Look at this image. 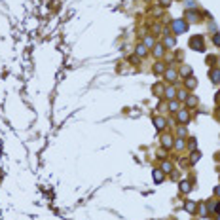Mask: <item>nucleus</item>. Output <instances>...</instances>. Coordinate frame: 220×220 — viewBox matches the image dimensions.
Instances as JSON below:
<instances>
[{
    "label": "nucleus",
    "mask_w": 220,
    "mask_h": 220,
    "mask_svg": "<svg viewBox=\"0 0 220 220\" xmlns=\"http://www.w3.org/2000/svg\"><path fill=\"white\" fill-rule=\"evenodd\" d=\"M161 141H163V148H171V146L175 144V142H173V139H171V137H163Z\"/></svg>",
    "instance_id": "9"
},
{
    "label": "nucleus",
    "mask_w": 220,
    "mask_h": 220,
    "mask_svg": "<svg viewBox=\"0 0 220 220\" xmlns=\"http://www.w3.org/2000/svg\"><path fill=\"white\" fill-rule=\"evenodd\" d=\"M165 46H167V47H173V46H175V38L165 36Z\"/></svg>",
    "instance_id": "13"
},
{
    "label": "nucleus",
    "mask_w": 220,
    "mask_h": 220,
    "mask_svg": "<svg viewBox=\"0 0 220 220\" xmlns=\"http://www.w3.org/2000/svg\"><path fill=\"white\" fill-rule=\"evenodd\" d=\"M154 72H156V74H161V72H165V65H163V63H158V65L154 66Z\"/></svg>",
    "instance_id": "12"
},
{
    "label": "nucleus",
    "mask_w": 220,
    "mask_h": 220,
    "mask_svg": "<svg viewBox=\"0 0 220 220\" xmlns=\"http://www.w3.org/2000/svg\"><path fill=\"white\" fill-rule=\"evenodd\" d=\"M137 53L141 55V57H142V55H146V47L142 46V44H141V46H137Z\"/></svg>",
    "instance_id": "14"
},
{
    "label": "nucleus",
    "mask_w": 220,
    "mask_h": 220,
    "mask_svg": "<svg viewBox=\"0 0 220 220\" xmlns=\"http://www.w3.org/2000/svg\"><path fill=\"white\" fill-rule=\"evenodd\" d=\"M197 159H199V154H197V152H194V154H192V159H190V161H192V163H195Z\"/></svg>",
    "instance_id": "23"
},
{
    "label": "nucleus",
    "mask_w": 220,
    "mask_h": 220,
    "mask_svg": "<svg viewBox=\"0 0 220 220\" xmlns=\"http://www.w3.org/2000/svg\"><path fill=\"white\" fill-rule=\"evenodd\" d=\"M188 118H190V116H188V110H178V122L180 123H186Z\"/></svg>",
    "instance_id": "4"
},
{
    "label": "nucleus",
    "mask_w": 220,
    "mask_h": 220,
    "mask_svg": "<svg viewBox=\"0 0 220 220\" xmlns=\"http://www.w3.org/2000/svg\"><path fill=\"white\" fill-rule=\"evenodd\" d=\"M211 78H213L214 83L220 82V70H211Z\"/></svg>",
    "instance_id": "11"
},
{
    "label": "nucleus",
    "mask_w": 220,
    "mask_h": 220,
    "mask_svg": "<svg viewBox=\"0 0 220 220\" xmlns=\"http://www.w3.org/2000/svg\"><path fill=\"white\" fill-rule=\"evenodd\" d=\"M195 86H197V82H195L194 78H190V80H188V87H190V89H194Z\"/></svg>",
    "instance_id": "19"
},
{
    "label": "nucleus",
    "mask_w": 220,
    "mask_h": 220,
    "mask_svg": "<svg viewBox=\"0 0 220 220\" xmlns=\"http://www.w3.org/2000/svg\"><path fill=\"white\" fill-rule=\"evenodd\" d=\"M165 78L167 80H175L177 78V72H175L173 69H165Z\"/></svg>",
    "instance_id": "7"
},
{
    "label": "nucleus",
    "mask_w": 220,
    "mask_h": 220,
    "mask_svg": "<svg viewBox=\"0 0 220 220\" xmlns=\"http://www.w3.org/2000/svg\"><path fill=\"white\" fill-rule=\"evenodd\" d=\"M159 4H161L163 8H167V6H171V0H159Z\"/></svg>",
    "instance_id": "24"
},
{
    "label": "nucleus",
    "mask_w": 220,
    "mask_h": 220,
    "mask_svg": "<svg viewBox=\"0 0 220 220\" xmlns=\"http://www.w3.org/2000/svg\"><path fill=\"white\" fill-rule=\"evenodd\" d=\"M186 103H188L190 106H194L195 103H197V99H195V97H186Z\"/></svg>",
    "instance_id": "17"
},
{
    "label": "nucleus",
    "mask_w": 220,
    "mask_h": 220,
    "mask_svg": "<svg viewBox=\"0 0 220 220\" xmlns=\"http://www.w3.org/2000/svg\"><path fill=\"white\" fill-rule=\"evenodd\" d=\"M180 190H182V192H190V184H188V182H182V184H180Z\"/></svg>",
    "instance_id": "21"
},
{
    "label": "nucleus",
    "mask_w": 220,
    "mask_h": 220,
    "mask_svg": "<svg viewBox=\"0 0 220 220\" xmlns=\"http://www.w3.org/2000/svg\"><path fill=\"white\" fill-rule=\"evenodd\" d=\"M190 47L195 51H201L203 50V36H194L190 40Z\"/></svg>",
    "instance_id": "2"
},
{
    "label": "nucleus",
    "mask_w": 220,
    "mask_h": 220,
    "mask_svg": "<svg viewBox=\"0 0 220 220\" xmlns=\"http://www.w3.org/2000/svg\"><path fill=\"white\" fill-rule=\"evenodd\" d=\"M146 46H154V40H152V38H146Z\"/></svg>",
    "instance_id": "27"
},
{
    "label": "nucleus",
    "mask_w": 220,
    "mask_h": 220,
    "mask_svg": "<svg viewBox=\"0 0 220 220\" xmlns=\"http://www.w3.org/2000/svg\"><path fill=\"white\" fill-rule=\"evenodd\" d=\"M186 19H190V21H197V19H199V13H197V11H188V13H186Z\"/></svg>",
    "instance_id": "8"
},
{
    "label": "nucleus",
    "mask_w": 220,
    "mask_h": 220,
    "mask_svg": "<svg viewBox=\"0 0 220 220\" xmlns=\"http://www.w3.org/2000/svg\"><path fill=\"white\" fill-rule=\"evenodd\" d=\"M186 209L190 211V213H192V211H195V203H194V201H188V203H186Z\"/></svg>",
    "instance_id": "18"
},
{
    "label": "nucleus",
    "mask_w": 220,
    "mask_h": 220,
    "mask_svg": "<svg viewBox=\"0 0 220 220\" xmlns=\"http://www.w3.org/2000/svg\"><path fill=\"white\" fill-rule=\"evenodd\" d=\"M180 74H182V76H188V74H192V69H190V66H182Z\"/></svg>",
    "instance_id": "15"
},
{
    "label": "nucleus",
    "mask_w": 220,
    "mask_h": 220,
    "mask_svg": "<svg viewBox=\"0 0 220 220\" xmlns=\"http://www.w3.org/2000/svg\"><path fill=\"white\" fill-rule=\"evenodd\" d=\"M163 93H165V97H167V99H171V101L177 97V89H175V87H167Z\"/></svg>",
    "instance_id": "3"
},
{
    "label": "nucleus",
    "mask_w": 220,
    "mask_h": 220,
    "mask_svg": "<svg viewBox=\"0 0 220 220\" xmlns=\"http://www.w3.org/2000/svg\"><path fill=\"white\" fill-rule=\"evenodd\" d=\"M154 180H156V182H161V180H163V171H159V169L154 171Z\"/></svg>",
    "instance_id": "10"
},
{
    "label": "nucleus",
    "mask_w": 220,
    "mask_h": 220,
    "mask_svg": "<svg viewBox=\"0 0 220 220\" xmlns=\"http://www.w3.org/2000/svg\"><path fill=\"white\" fill-rule=\"evenodd\" d=\"M161 171H163V173H169V171H171V163H163V167H161Z\"/></svg>",
    "instance_id": "20"
},
{
    "label": "nucleus",
    "mask_w": 220,
    "mask_h": 220,
    "mask_svg": "<svg viewBox=\"0 0 220 220\" xmlns=\"http://www.w3.org/2000/svg\"><path fill=\"white\" fill-rule=\"evenodd\" d=\"M214 44H218V46H220V34H214Z\"/></svg>",
    "instance_id": "26"
},
{
    "label": "nucleus",
    "mask_w": 220,
    "mask_h": 220,
    "mask_svg": "<svg viewBox=\"0 0 220 220\" xmlns=\"http://www.w3.org/2000/svg\"><path fill=\"white\" fill-rule=\"evenodd\" d=\"M216 220H220V216H218V218H216Z\"/></svg>",
    "instance_id": "29"
},
{
    "label": "nucleus",
    "mask_w": 220,
    "mask_h": 220,
    "mask_svg": "<svg viewBox=\"0 0 220 220\" xmlns=\"http://www.w3.org/2000/svg\"><path fill=\"white\" fill-rule=\"evenodd\" d=\"M216 192H218V195H220V186H218V188H216Z\"/></svg>",
    "instance_id": "28"
},
{
    "label": "nucleus",
    "mask_w": 220,
    "mask_h": 220,
    "mask_svg": "<svg viewBox=\"0 0 220 220\" xmlns=\"http://www.w3.org/2000/svg\"><path fill=\"white\" fill-rule=\"evenodd\" d=\"M177 97H178V99H180V101H186V97H188V93H186V91H178V93H177Z\"/></svg>",
    "instance_id": "16"
},
{
    "label": "nucleus",
    "mask_w": 220,
    "mask_h": 220,
    "mask_svg": "<svg viewBox=\"0 0 220 220\" xmlns=\"http://www.w3.org/2000/svg\"><path fill=\"white\" fill-rule=\"evenodd\" d=\"M163 53H165V50H163V46H161V44L154 46V55H156V57H161Z\"/></svg>",
    "instance_id": "5"
},
{
    "label": "nucleus",
    "mask_w": 220,
    "mask_h": 220,
    "mask_svg": "<svg viewBox=\"0 0 220 220\" xmlns=\"http://www.w3.org/2000/svg\"><path fill=\"white\" fill-rule=\"evenodd\" d=\"M173 29H175V33H177V34H182L184 30L188 29V23L184 21V19H175V21H173Z\"/></svg>",
    "instance_id": "1"
},
{
    "label": "nucleus",
    "mask_w": 220,
    "mask_h": 220,
    "mask_svg": "<svg viewBox=\"0 0 220 220\" xmlns=\"http://www.w3.org/2000/svg\"><path fill=\"white\" fill-rule=\"evenodd\" d=\"M154 123H156V127H158V129H163V127H165V118H154Z\"/></svg>",
    "instance_id": "6"
},
{
    "label": "nucleus",
    "mask_w": 220,
    "mask_h": 220,
    "mask_svg": "<svg viewBox=\"0 0 220 220\" xmlns=\"http://www.w3.org/2000/svg\"><path fill=\"white\" fill-rule=\"evenodd\" d=\"M169 108H171V110H177V108H178V103H177V101H171V103H169Z\"/></svg>",
    "instance_id": "22"
},
{
    "label": "nucleus",
    "mask_w": 220,
    "mask_h": 220,
    "mask_svg": "<svg viewBox=\"0 0 220 220\" xmlns=\"http://www.w3.org/2000/svg\"><path fill=\"white\" fill-rule=\"evenodd\" d=\"M177 148H184V141L182 139H177V144H175Z\"/></svg>",
    "instance_id": "25"
}]
</instances>
